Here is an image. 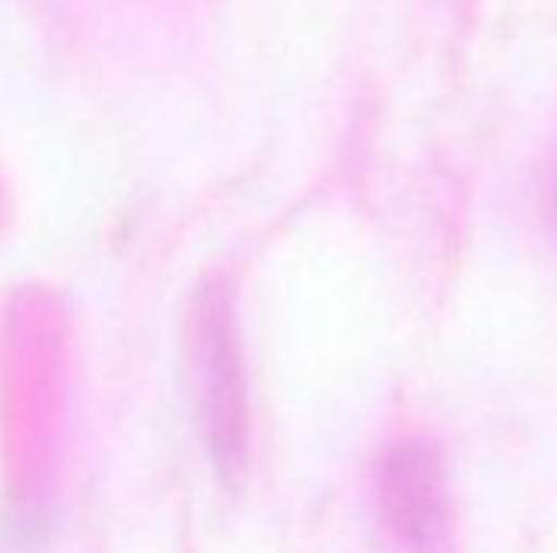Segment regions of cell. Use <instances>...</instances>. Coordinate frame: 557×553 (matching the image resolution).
Returning a JSON list of instances; mask_svg holds the SVG:
<instances>
[{"label":"cell","instance_id":"cell-2","mask_svg":"<svg viewBox=\"0 0 557 553\" xmlns=\"http://www.w3.org/2000/svg\"><path fill=\"white\" fill-rule=\"evenodd\" d=\"M385 525L411 553H441L450 535L447 479L437 450L424 440L395 443L379 473Z\"/></svg>","mask_w":557,"mask_h":553},{"label":"cell","instance_id":"cell-1","mask_svg":"<svg viewBox=\"0 0 557 553\" xmlns=\"http://www.w3.org/2000/svg\"><path fill=\"white\" fill-rule=\"evenodd\" d=\"M199 417L219 476L235 479L248 456V407L232 306L222 290H206L196 310Z\"/></svg>","mask_w":557,"mask_h":553}]
</instances>
